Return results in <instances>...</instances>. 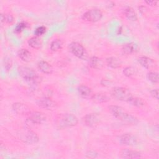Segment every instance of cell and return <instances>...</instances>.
I'll use <instances>...</instances> for the list:
<instances>
[{"mask_svg":"<svg viewBox=\"0 0 159 159\" xmlns=\"http://www.w3.org/2000/svg\"><path fill=\"white\" fill-rule=\"evenodd\" d=\"M110 112L117 119L130 124H135L138 122L137 119L127 113L124 108L118 106H109Z\"/></svg>","mask_w":159,"mask_h":159,"instance_id":"cell-1","label":"cell"},{"mask_svg":"<svg viewBox=\"0 0 159 159\" xmlns=\"http://www.w3.org/2000/svg\"><path fill=\"white\" fill-rule=\"evenodd\" d=\"M18 72L20 76L30 84L37 85L41 81V78L37 73L29 67L20 66L18 68Z\"/></svg>","mask_w":159,"mask_h":159,"instance_id":"cell-2","label":"cell"},{"mask_svg":"<svg viewBox=\"0 0 159 159\" xmlns=\"http://www.w3.org/2000/svg\"><path fill=\"white\" fill-rule=\"evenodd\" d=\"M78 118L73 114H63L57 119L56 123L60 129H64L75 126L78 124Z\"/></svg>","mask_w":159,"mask_h":159,"instance_id":"cell-3","label":"cell"},{"mask_svg":"<svg viewBox=\"0 0 159 159\" xmlns=\"http://www.w3.org/2000/svg\"><path fill=\"white\" fill-rule=\"evenodd\" d=\"M111 94L117 100L128 102L133 97L129 90L123 87H116L113 88L111 91Z\"/></svg>","mask_w":159,"mask_h":159,"instance_id":"cell-4","label":"cell"},{"mask_svg":"<svg viewBox=\"0 0 159 159\" xmlns=\"http://www.w3.org/2000/svg\"><path fill=\"white\" fill-rule=\"evenodd\" d=\"M68 49L71 53L79 58L85 59L87 57L84 47L78 42H71L68 45Z\"/></svg>","mask_w":159,"mask_h":159,"instance_id":"cell-5","label":"cell"},{"mask_svg":"<svg viewBox=\"0 0 159 159\" xmlns=\"http://www.w3.org/2000/svg\"><path fill=\"white\" fill-rule=\"evenodd\" d=\"M20 139L27 144H35L39 142V137L35 132L30 129H26L20 134Z\"/></svg>","mask_w":159,"mask_h":159,"instance_id":"cell-6","label":"cell"},{"mask_svg":"<svg viewBox=\"0 0 159 159\" xmlns=\"http://www.w3.org/2000/svg\"><path fill=\"white\" fill-rule=\"evenodd\" d=\"M102 17V13L98 9H92L88 10L83 15V19L85 20L96 22L101 20Z\"/></svg>","mask_w":159,"mask_h":159,"instance_id":"cell-7","label":"cell"},{"mask_svg":"<svg viewBox=\"0 0 159 159\" xmlns=\"http://www.w3.org/2000/svg\"><path fill=\"white\" fill-rule=\"evenodd\" d=\"M36 103L39 107L47 110H52L57 106L56 102L47 97H42L38 99Z\"/></svg>","mask_w":159,"mask_h":159,"instance_id":"cell-8","label":"cell"},{"mask_svg":"<svg viewBox=\"0 0 159 159\" xmlns=\"http://www.w3.org/2000/svg\"><path fill=\"white\" fill-rule=\"evenodd\" d=\"M99 116L98 114L94 113L88 114L83 118L84 124L90 127H96L99 122Z\"/></svg>","mask_w":159,"mask_h":159,"instance_id":"cell-9","label":"cell"},{"mask_svg":"<svg viewBox=\"0 0 159 159\" xmlns=\"http://www.w3.org/2000/svg\"><path fill=\"white\" fill-rule=\"evenodd\" d=\"M28 120L34 124H40L44 122L46 120V117L43 113L39 111L30 112Z\"/></svg>","mask_w":159,"mask_h":159,"instance_id":"cell-10","label":"cell"},{"mask_svg":"<svg viewBox=\"0 0 159 159\" xmlns=\"http://www.w3.org/2000/svg\"><path fill=\"white\" fill-rule=\"evenodd\" d=\"M120 142L122 145L134 146L137 145L138 140L137 138L131 134H125L120 136Z\"/></svg>","mask_w":159,"mask_h":159,"instance_id":"cell-11","label":"cell"},{"mask_svg":"<svg viewBox=\"0 0 159 159\" xmlns=\"http://www.w3.org/2000/svg\"><path fill=\"white\" fill-rule=\"evenodd\" d=\"M138 61L141 66L148 70L153 69L157 67V62L154 60L147 57H141L139 58Z\"/></svg>","mask_w":159,"mask_h":159,"instance_id":"cell-12","label":"cell"},{"mask_svg":"<svg viewBox=\"0 0 159 159\" xmlns=\"http://www.w3.org/2000/svg\"><path fill=\"white\" fill-rule=\"evenodd\" d=\"M12 109L14 111L20 115L29 114L30 112V108L25 104L21 102H16L12 104Z\"/></svg>","mask_w":159,"mask_h":159,"instance_id":"cell-13","label":"cell"},{"mask_svg":"<svg viewBox=\"0 0 159 159\" xmlns=\"http://www.w3.org/2000/svg\"><path fill=\"white\" fill-rule=\"evenodd\" d=\"M120 156L124 158H139L141 157V153L137 150L124 148L121 150Z\"/></svg>","mask_w":159,"mask_h":159,"instance_id":"cell-14","label":"cell"},{"mask_svg":"<svg viewBox=\"0 0 159 159\" xmlns=\"http://www.w3.org/2000/svg\"><path fill=\"white\" fill-rule=\"evenodd\" d=\"M78 93L80 96L84 98H91L93 94L91 88L86 85H80L78 87Z\"/></svg>","mask_w":159,"mask_h":159,"instance_id":"cell-15","label":"cell"},{"mask_svg":"<svg viewBox=\"0 0 159 159\" xmlns=\"http://www.w3.org/2000/svg\"><path fill=\"white\" fill-rule=\"evenodd\" d=\"M38 68L43 73L51 74L53 71V68L50 64L46 61H40L37 64Z\"/></svg>","mask_w":159,"mask_h":159,"instance_id":"cell-16","label":"cell"},{"mask_svg":"<svg viewBox=\"0 0 159 159\" xmlns=\"http://www.w3.org/2000/svg\"><path fill=\"white\" fill-rule=\"evenodd\" d=\"M89 66L94 69H101L103 66V62L102 60L97 57H92L89 60Z\"/></svg>","mask_w":159,"mask_h":159,"instance_id":"cell-17","label":"cell"},{"mask_svg":"<svg viewBox=\"0 0 159 159\" xmlns=\"http://www.w3.org/2000/svg\"><path fill=\"white\" fill-rule=\"evenodd\" d=\"M121 61L117 57H109L106 59V64L112 68H118L121 66Z\"/></svg>","mask_w":159,"mask_h":159,"instance_id":"cell-18","label":"cell"},{"mask_svg":"<svg viewBox=\"0 0 159 159\" xmlns=\"http://www.w3.org/2000/svg\"><path fill=\"white\" fill-rule=\"evenodd\" d=\"M91 99L97 103H104L110 100V98L107 95L102 93L93 94Z\"/></svg>","mask_w":159,"mask_h":159,"instance_id":"cell-19","label":"cell"},{"mask_svg":"<svg viewBox=\"0 0 159 159\" xmlns=\"http://www.w3.org/2000/svg\"><path fill=\"white\" fill-rule=\"evenodd\" d=\"M18 56L22 60L26 62L30 61L32 59L31 53L25 48H22L18 51Z\"/></svg>","mask_w":159,"mask_h":159,"instance_id":"cell-20","label":"cell"},{"mask_svg":"<svg viewBox=\"0 0 159 159\" xmlns=\"http://www.w3.org/2000/svg\"><path fill=\"white\" fill-rule=\"evenodd\" d=\"M124 14L126 17L132 21H135L137 20V15L135 11L131 7H127L124 9Z\"/></svg>","mask_w":159,"mask_h":159,"instance_id":"cell-21","label":"cell"},{"mask_svg":"<svg viewBox=\"0 0 159 159\" xmlns=\"http://www.w3.org/2000/svg\"><path fill=\"white\" fill-rule=\"evenodd\" d=\"M137 49V45L134 43L130 42L124 45L122 48V50L124 53L125 54H130L136 51Z\"/></svg>","mask_w":159,"mask_h":159,"instance_id":"cell-22","label":"cell"},{"mask_svg":"<svg viewBox=\"0 0 159 159\" xmlns=\"http://www.w3.org/2000/svg\"><path fill=\"white\" fill-rule=\"evenodd\" d=\"M28 44L33 48L39 49L42 46V41L38 37H33L29 39Z\"/></svg>","mask_w":159,"mask_h":159,"instance_id":"cell-23","label":"cell"},{"mask_svg":"<svg viewBox=\"0 0 159 159\" xmlns=\"http://www.w3.org/2000/svg\"><path fill=\"white\" fill-rule=\"evenodd\" d=\"M129 102L137 107H142L145 105V102L143 99L137 97H132Z\"/></svg>","mask_w":159,"mask_h":159,"instance_id":"cell-24","label":"cell"},{"mask_svg":"<svg viewBox=\"0 0 159 159\" xmlns=\"http://www.w3.org/2000/svg\"><path fill=\"white\" fill-rule=\"evenodd\" d=\"M62 42L60 39L53 40L50 43V49L53 52H57L62 48Z\"/></svg>","mask_w":159,"mask_h":159,"instance_id":"cell-25","label":"cell"},{"mask_svg":"<svg viewBox=\"0 0 159 159\" xmlns=\"http://www.w3.org/2000/svg\"><path fill=\"white\" fill-rule=\"evenodd\" d=\"M137 73V70L134 67L132 66H127L123 70V73L125 76L130 77L134 75H135Z\"/></svg>","mask_w":159,"mask_h":159,"instance_id":"cell-26","label":"cell"},{"mask_svg":"<svg viewBox=\"0 0 159 159\" xmlns=\"http://www.w3.org/2000/svg\"><path fill=\"white\" fill-rule=\"evenodd\" d=\"M147 79L153 83H158V74L156 72H149L147 75Z\"/></svg>","mask_w":159,"mask_h":159,"instance_id":"cell-27","label":"cell"},{"mask_svg":"<svg viewBox=\"0 0 159 159\" xmlns=\"http://www.w3.org/2000/svg\"><path fill=\"white\" fill-rule=\"evenodd\" d=\"M27 27V24L26 22H21L20 23H19L16 28H15V32L17 33H19L20 32H22L24 29H25Z\"/></svg>","mask_w":159,"mask_h":159,"instance_id":"cell-28","label":"cell"},{"mask_svg":"<svg viewBox=\"0 0 159 159\" xmlns=\"http://www.w3.org/2000/svg\"><path fill=\"white\" fill-rule=\"evenodd\" d=\"M45 30H46L45 27H44V26H40V27H37L35 29L34 33H35V35L37 37H39V36H40V35H43L45 32Z\"/></svg>","mask_w":159,"mask_h":159,"instance_id":"cell-29","label":"cell"},{"mask_svg":"<svg viewBox=\"0 0 159 159\" xmlns=\"http://www.w3.org/2000/svg\"><path fill=\"white\" fill-rule=\"evenodd\" d=\"M5 22L7 24H12L14 22V17L11 14H4Z\"/></svg>","mask_w":159,"mask_h":159,"instance_id":"cell-30","label":"cell"},{"mask_svg":"<svg viewBox=\"0 0 159 159\" xmlns=\"http://www.w3.org/2000/svg\"><path fill=\"white\" fill-rule=\"evenodd\" d=\"M150 94L151 96L155 98L156 99H158V89H152L150 91Z\"/></svg>","mask_w":159,"mask_h":159,"instance_id":"cell-31","label":"cell"},{"mask_svg":"<svg viewBox=\"0 0 159 159\" xmlns=\"http://www.w3.org/2000/svg\"><path fill=\"white\" fill-rule=\"evenodd\" d=\"M11 59L9 58H6L5 59V68L7 69V70H9L11 67Z\"/></svg>","mask_w":159,"mask_h":159,"instance_id":"cell-32","label":"cell"},{"mask_svg":"<svg viewBox=\"0 0 159 159\" xmlns=\"http://www.w3.org/2000/svg\"><path fill=\"white\" fill-rule=\"evenodd\" d=\"M145 2L150 6H156L158 3L157 1H145Z\"/></svg>","mask_w":159,"mask_h":159,"instance_id":"cell-33","label":"cell"},{"mask_svg":"<svg viewBox=\"0 0 159 159\" xmlns=\"http://www.w3.org/2000/svg\"><path fill=\"white\" fill-rule=\"evenodd\" d=\"M1 25H2L4 22L5 23V16L2 14H1Z\"/></svg>","mask_w":159,"mask_h":159,"instance_id":"cell-34","label":"cell"},{"mask_svg":"<svg viewBox=\"0 0 159 159\" xmlns=\"http://www.w3.org/2000/svg\"><path fill=\"white\" fill-rule=\"evenodd\" d=\"M102 81H104V83H101L102 85L104 86H109V84H110V81L106 80H102Z\"/></svg>","mask_w":159,"mask_h":159,"instance_id":"cell-35","label":"cell"}]
</instances>
